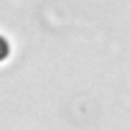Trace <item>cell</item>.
I'll use <instances>...</instances> for the list:
<instances>
[{"instance_id":"obj_1","label":"cell","mask_w":130,"mask_h":130,"mask_svg":"<svg viewBox=\"0 0 130 130\" xmlns=\"http://www.w3.org/2000/svg\"><path fill=\"white\" fill-rule=\"evenodd\" d=\"M5 54H8V48H5V41L0 38V59H5Z\"/></svg>"}]
</instances>
